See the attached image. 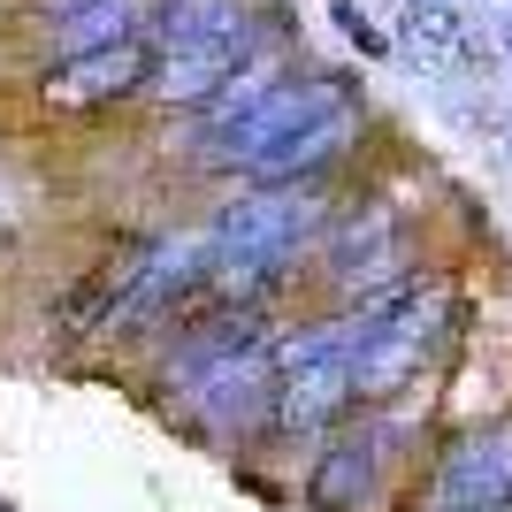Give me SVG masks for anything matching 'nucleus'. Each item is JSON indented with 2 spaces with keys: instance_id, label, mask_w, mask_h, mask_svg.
I'll use <instances>...</instances> for the list:
<instances>
[{
  "instance_id": "1",
  "label": "nucleus",
  "mask_w": 512,
  "mask_h": 512,
  "mask_svg": "<svg viewBox=\"0 0 512 512\" xmlns=\"http://www.w3.org/2000/svg\"><path fill=\"white\" fill-rule=\"evenodd\" d=\"M329 230V192L321 184H245L207 214V299L253 306V291L291 268L306 245Z\"/></svg>"
},
{
  "instance_id": "2",
  "label": "nucleus",
  "mask_w": 512,
  "mask_h": 512,
  "mask_svg": "<svg viewBox=\"0 0 512 512\" xmlns=\"http://www.w3.org/2000/svg\"><path fill=\"white\" fill-rule=\"evenodd\" d=\"M146 69H153V31L115 39V46H92V54H69V62H39V77H31V107H39L46 123H62V130L107 123V115L138 107Z\"/></svg>"
},
{
  "instance_id": "3",
  "label": "nucleus",
  "mask_w": 512,
  "mask_h": 512,
  "mask_svg": "<svg viewBox=\"0 0 512 512\" xmlns=\"http://www.w3.org/2000/svg\"><path fill=\"white\" fill-rule=\"evenodd\" d=\"M207 299V222H176V230H153L138 268H130V291L115 306V337H153V329H176V321L192 314Z\"/></svg>"
},
{
  "instance_id": "4",
  "label": "nucleus",
  "mask_w": 512,
  "mask_h": 512,
  "mask_svg": "<svg viewBox=\"0 0 512 512\" xmlns=\"http://www.w3.org/2000/svg\"><path fill=\"white\" fill-rule=\"evenodd\" d=\"M337 100H352V85H344V77H329V69H291V77H283V85L268 92L245 123H230L222 138H214L207 161H214V169H230V176H245L268 146H283L299 123H314L321 107H337Z\"/></svg>"
},
{
  "instance_id": "5",
  "label": "nucleus",
  "mask_w": 512,
  "mask_h": 512,
  "mask_svg": "<svg viewBox=\"0 0 512 512\" xmlns=\"http://www.w3.org/2000/svg\"><path fill=\"white\" fill-rule=\"evenodd\" d=\"M176 398L199 413L207 428H253L260 413L276 406V344H260V337H245V344H230L222 360H207L192 375V383H176Z\"/></svg>"
},
{
  "instance_id": "6",
  "label": "nucleus",
  "mask_w": 512,
  "mask_h": 512,
  "mask_svg": "<svg viewBox=\"0 0 512 512\" xmlns=\"http://www.w3.org/2000/svg\"><path fill=\"white\" fill-rule=\"evenodd\" d=\"M398 237H406V222L383 207V199H360L352 214H329V230H321V260H329V276H337V291H390V276H398Z\"/></svg>"
},
{
  "instance_id": "7",
  "label": "nucleus",
  "mask_w": 512,
  "mask_h": 512,
  "mask_svg": "<svg viewBox=\"0 0 512 512\" xmlns=\"http://www.w3.org/2000/svg\"><path fill=\"white\" fill-rule=\"evenodd\" d=\"M260 46V39H253ZM253 46L237 39H153V69H146V92H138V107H161V115H184V107H199L222 77H230Z\"/></svg>"
},
{
  "instance_id": "8",
  "label": "nucleus",
  "mask_w": 512,
  "mask_h": 512,
  "mask_svg": "<svg viewBox=\"0 0 512 512\" xmlns=\"http://www.w3.org/2000/svg\"><path fill=\"white\" fill-rule=\"evenodd\" d=\"M153 23V0H92L62 23H39V62H69V54H92V46L138 39Z\"/></svg>"
},
{
  "instance_id": "9",
  "label": "nucleus",
  "mask_w": 512,
  "mask_h": 512,
  "mask_svg": "<svg viewBox=\"0 0 512 512\" xmlns=\"http://www.w3.org/2000/svg\"><path fill=\"white\" fill-rule=\"evenodd\" d=\"M138 253H146V237H107V253L62 291V321H69V329H107V321H115V306H123V291H130Z\"/></svg>"
},
{
  "instance_id": "10",
  "label": "nucleus",
  "mask_w": 512,
  "mask_h": 512,
  "mask_svg": "<svg viewBox=\"0 0 512 512\" xmlns=\"http://www.w3.org/2000/svg\"><path fill=\"white\" fill-rule=\"evenodd\" d=\"M398 46H406V62H421V69L474 62V31L459 23L451 0H406V16H398Z\"/></svg>"
},
{
  "instance_id": "11",
  "label": "nucleus",
  "mask_w": 512,
  "mask_h": 512,
  "mask_svg": "<svg viewBox=\"0 0 512 512\" xmlns=\"http://www.w3.org/2000/svg\"><path fill=\"white\" fill-rule=\"evenodd\" d=\"M367 474H375L367 444H337V451L314 467V505H352V497L367 490Z\"/></svg>"
},
{
  "instance_id": "12",
  "label": "nucleus",
  "mask_w": 512,
  "mask_h": 512,
  "mask_svg": "<svg viewBox=\"0 0 512 512\" xmlns=\"http://www.w3.org/2000/svg\"><path fill=\"white\" fill-rule=\"evenodd\" d=\"M337 23H344V39L360 46V54H390V39H383V31H375V23L360 16V8H352V0H337Z\"/></svg>"
},
{
  "instance_id": "13",
  "label": "nucleus",
  "mask_w": 512,
  "mask_h": 512,
  "mask_svg": "<svg viewBox=\"0 0 512 512\" xmlns=\"http://www.w3.org/2000/svg\"><path fill=\"white\" fill-rule=\"evenodd\" d=\"M77 8H92V0H23V23L39 31V23H62V16H77Z\"/></svg>"
}]
</instances>
